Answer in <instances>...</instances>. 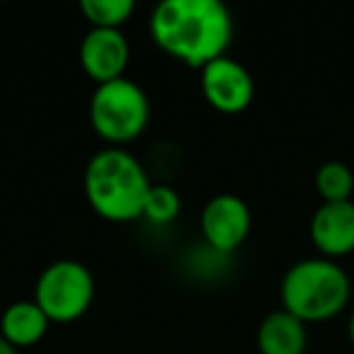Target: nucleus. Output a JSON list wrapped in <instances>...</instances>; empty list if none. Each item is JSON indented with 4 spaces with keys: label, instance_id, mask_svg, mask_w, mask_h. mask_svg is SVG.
<instances>
[{
    "label": "nucleus",
    "instance_id": "nucleus-1",
    "mask_svg": "<svg viewBox=\"0 0 354 354\" xmlns=\"http://www.w3.org/2000/svg\"><path fill=\"white\" fill-rule=\"evenodd\" d=\"M151 37L167 56L202 71L228 56L233 15L221 0H162L151 12Z\"/></svg>",
    "mask_w": 354,
    "mask_h": 354
},
{
    "label": "nucleus",
    "instance_id": "nucleus-2",
    "mask_svg": "<svg viewBox=\"0 0 354 354\" xmlns=\"http://www.w3.org/2000/svg\"><path fill=\"white\" fill-rule=\"evenodd\" d=\"M153 183L127 148H102L85 165L83 189L90 209L104 221L129 223L143 218Z\"/></svg>",
    "mask_w": 354,
    "mask_h": 354
},
{
    "label": "nucleus",
    "instance_id": "nucleus-3",
    "mask_svg": "<svg viewBox=\"0 0 354 354\" xmlns=\"http://www.w3.org/2000/svg\"><path fill=\"white\" fill-rule=\"evenodd\" d=\"M281 308L304 323H320L342 313L352 296L347 272L328 257H308L281 277Z\"/></svg>",
    "mask_w": 354,
    "mask_h": 354
},
{
    "label": "nucleus",
    "instance_id": "nucleus-4",
    "mask_svg": "<svg viewBox=\"0 0 354 354\" xmlns=\"http://www.w3.org/2000/svg\"><path fill=\"white\" fill-rule=\"evenodd\" d=\"M151 122V102L141 85L117 78L95 88L90 97V124L95 133L112 148L136 141Z\"/></svg>",
    "mask_w": 354,
    "mask_h": 354
},
{
    "label": "nucleus",
    "instance_id": "nucleus-5",
    "mask_svg": "<svg viewBox=\"0 0 354 354\" xmlns=\"http://www.w3.org/2000/svg\"><path fill=\"white\" fill-rule=\"evenodd\" d=\"M35 301L51 323L83 318L95 301V277L78 260H56L39 274Z\"/></svg>",
    "mask_w": 354,
    "mask_h": 354
},
{
    "label": "nucleus",
    "instance_id": "nucleus-6",
    "mask_svg": "<svg viewBox=\"0 0 354 354\" xmlns=\"http://www.w3.org/2000/svg\"><path fill=\"white\" fill-rule=\"evenodd\" d=\"M252 228V214L245 199L223 192L212 197L202 209L199 231L214 252H233L245 243Z\"/></svg>",
    "mask_w": 354,
    "mask_h": 354
},
{
    "label": "nucleus",
    "instance_id": "nucleus-7",
    "mask_svg": "<svg viewBox=\"0 0 354 354\" xmlns=\"http://www.w3.org/2000/svg\"><path fill=\"white\" fill-rule=\"evenodd\" d=\"M202 78V95L216 112L223 114H238L245 112L255 100V80L252 73L243 64H238L231 56H221V59L212 61L204 66Z\"/></svg>",
    "mask_w": 354,
    "mask_h": 354
},
{
    "label": "nucleus",
    "instance_id": "nucleus-8",
    "mask_svg": "<svg viewBox=\"0 0 354 354\" xmlns=\"http://www.w3.org/2000/svg\"><path fill=\"white\" fill-rule=\"evenodd\" d=\"M78 56L85 75L95 85H102L124 78L131 49H129V41L122 30H95V27H90V32L80 41Z\"/></svg>",
    "mask_w": 354,
    "mask_h": 354
},
{
    "label": "nucleus",
    "instance_id": "nucleus-9",
    "mask_svg": "<svg viewBox=\"0 0 354 354\" xmlns=\"http://www.w3.org/2000/svg\"><path fill=\"white\" fill-rule=\"evenodd\" d=\"M308 233L328 260L354 252V202H323L310 218Z\"/></svg>",
    "mask_w": 354,
    "mask_h": 354
},
{
    "label": "nucleus",
    "instance_id": "nucleus-10",
    "mask_svg": "<svg viewBox=\"0 0 354 354\" xmlns=\"http://www.w3.org/2000/svg\"><path fill=\"white\" fill-rule=\"evenodd\" d=\"M308 344L306 323L289 310H272L257 328V349L260 354H304Z\"/></svg>",
    "mask_w": 354,
    "mask_h": 354
},
{
    "label": "nucleus",
    "instance_id": "nucleus-11",
    "mask_svg": "<svg viewBox=\"0 0 354 354\" xmlns=\"http://www.w3.org/2000/svg\"><path fill=\"white\" fill-rule=\"evenodd\" d=\"M49 325L51 320L46 318V313L35 299L15 301L0 315V335L15 349L41 342L44 335L49 333Z\"/></svg>",
    "mask_w": 354,
    "mask_h": 354
},
{
    "label": "nucleus",
    "instance_id": "nucleus-12",
    "mask_svg": "<svg viewBox=\"0 0 354 354\" xmlns=\"http://www.w3.org/2000/svg\"><path fill=\"white\" fill-rule=\"evenodd\" d=\"M315 189L323 202H352L354 172L339 160H328L315 172Z\"/></svg>",
    "mask_w": 354,
    "mask_h": 354
},
{
    "label": "nucleus",
    "instance_id": "nucleus-13",
    "mask_svg": "<svg viewBox=\"0 0 354 354\" xmlns=\"http://www.w3.org/2000/svg\"><path fill=\"white\" fill-rule=\"evenodd\" d=\"M133 10L136 6L131 0H83L80 3V12L95 30H122Z\"/></svg>",
    "mask_w": 354,
    "mask_h": 354
},
{
    "label": "nucleus",
    "instance_id": "nucleus-14",
    "mask_svg": "<svg viewBox=\"0 0 354 354\" xmlns=\"http://www.w3.org/2000/svg\"><path fill=\"white\" fill-rule=\"evenodd\" d=\"M180 194L170 187V185H153L151 192L146 197V207H143V218L153 226H167L180 216Z\"/></svg>",
    "mask_w": 354,
    "mask_h": 354
},
{
    "label": "nucleus",
    "instance_id": "nucleus-15",
    "mask_svg": "<svg viewBox=\"0 0 354 354\" xmlns=\"http://www.w3.org/2000/svg\"><path fill=\"white\" fill-rule=\"evenodd\" d=\"M0 354H20V352H17V349L12 347V344L8 342V339L3 337V335H0Z\"/></svg>",
    "mask_w": 354,
    "mask_h": 354
},
{
    "label": "nucleus",
    "instance_id": "nucleus-16",
    "mask_svg": "<svg viewBox=\"0 0 354 354\" xmlns=\"http://www.w3.org/2000/svg\"><path fill=\"white\" fill-rule=\"evenodd\" d=\"M347 335H349V342L354 344V310H352V315H349V323H347Z\"/></svg>",
    "mask_w": 354,
    "mask_h": 354
}]
</instances>
